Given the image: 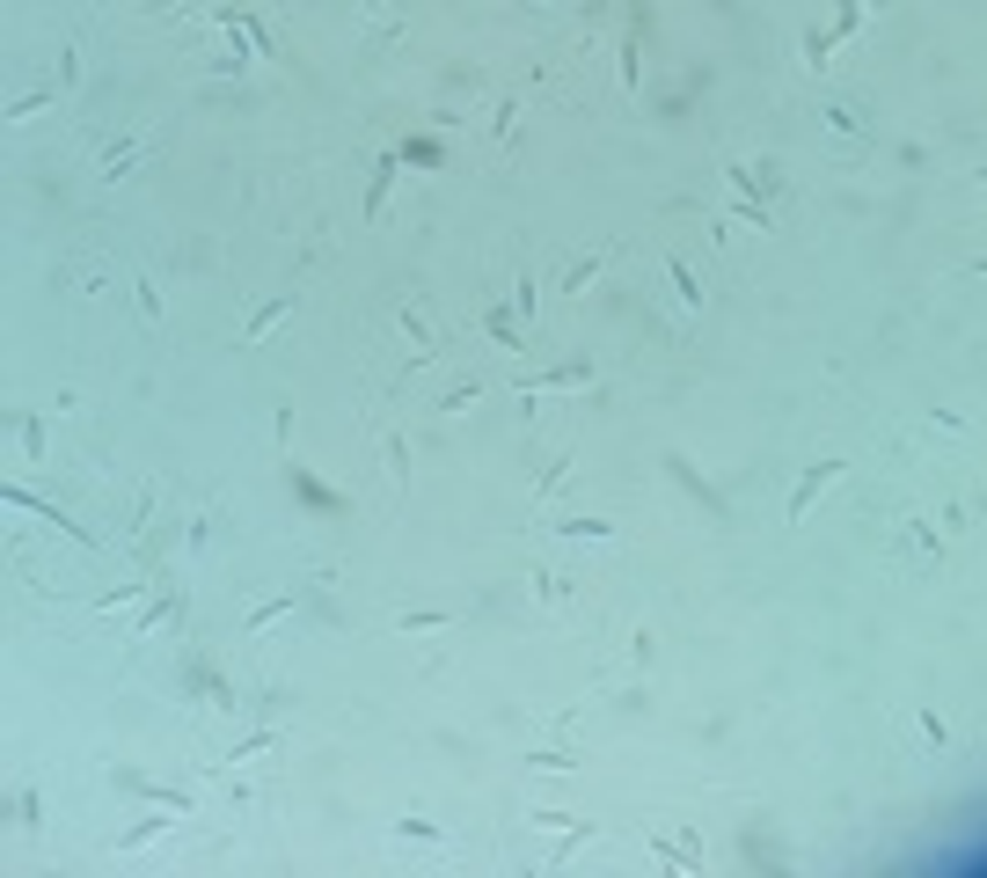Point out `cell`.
Returning a JSON list of instances; mask_svg holds the SVG:
<instances>
[{"label": "cell", "instance_id": "cell-1", "mask_svg": "<svg viewBox=\"0 0 987 878\" xmlns=\"http://www.w3.org/2000/svg\"><path fill=\"white\" fill-rule=\"evenodd\" d=\"M556 388H593V359H563V366H542L534 381H520V403H534V396H556Z\"/></svg>", "mask_w": 987, "mask_h": 878}, {"label": "cell", "instance_id": "cell-2", "mask_svg": "<svg viewBox=\"0 0 987 878\" xmlns=\"http://www.w3.org/2000/svg\"><path fill=\"white\" fill-rule=\"evenodd\" d=\"M395 330L410 337V374H417V366H432V359L446 352V337H432V322L417 315V308H395Z\"/></svg>", "mask_w": 987, "mask_h": 878}, {"label": "cell", "instance_id": "cell-3", "mask_svg": "<svg viewBox=\"0 0 987 878\" xmlns=\"http://www.w3.org/2000/svg\"><path fill=\"white\" fill-rule=\"evenodd\" d=\"M8 505H15V513H37L44 527H59V535H74L81 549H96V542H88V527H74V520H66V513H59V505H44V498H30V491H22V483H8Z\"/></svg>", "mask_w": 987, "mask_h": 878}, {"label": "cell", "instance_id": "cell-4", "mask_svg": "<svg viewBox=\"0 0 987 878\" xmlns=\"http://www.w3.org/2000/svg\"><path fill=\"white\" fill-rule=\"evenodd\" d=\"M834 476H841V461H812V469L797 476V491H790V520H805V513H812V498L827 491Z\"/></svg>", "mask_w": 987, "mask_h": 878}, {"label": "cell", "instance_id": "cell-5", "mask_svg": "<svg viewBox=\"0 0 987 878\" xmlns=\"http://www.w3.org/2000/svg\"><path fill=\"white\" fill-rule=\"evenodd\" d=\"M483 330L498 337V352H527V330H520V315H512V300H505V308L490 300V308H483Z\"/></svg>", "mask_w": 987, "mask_h": 878}, {"label": "cell", "instance_id": "cell-6", "mask_svg": "<svg viewBox=\"0 0 987 878\" xmlns=\"http://www.w3.org/2000/svg\"><path fill=\"white\" fill-rule=\"evenodd\" d=\"M117 783H125V791H139V798H154V805H169V813H183V820L198 813V798L176 791V783H139V776H117Z\"/></svg>", "mask_w": 987, "mask_h": 878}, {"label": "cell", "instance_id": "cell-7", "mask_svg": "<svg viewBox=\"0 0 987 878\" xmlns=\"http://www.w3.org/2000/svg\"><path fill=\"white\" fill-rule=\"evenodd\" d=\"M286 315H293V293H271V300H264V308H256V315L242 322V344H256V337H264V330H278V322H286Z\"/></svg>", "mask_w": 987, "mask_h": 878}, {"label": "cell", "instance_id": "cell-8", "mask_svg": "<svg viewBox=\"0 0 987 878\" xmlns=\"http://www.w3.org/2000/svg\"><path fill=\"white\" fill-rule=\"evenodd\" d=\"M395 169H403V154H388L381 169H373V183H366V205H359L366 220H381V205H388V191H395Z\"/></svg>", "mask_w": 987, "mask_h": 878}, {"label": "cell", "instance_id": "cell-9", "mask_svg": "<svg viewBox=\"0 0 987 878\" xmlns=\"http://www.w3.org/2000/svg\"><path fill=\"white\" fill-rule=\"evenodd\" d=\"M176 820H183V813H176ZM176 820H139V827H125V835H110V849H117V857H132V849H147V842H161V835H169V827H176Z\"/></svg>", "mask_w": 987, "mask_h": 878}, {"label": "cell", "instance_id": "cell-10", "mask_svg": "<svg viewBox=\"0 0 987 878\" xmlns=\"http://www.w3.org/2000/svg\"><path fill=\"white\" fill-rule=\"evenodd\" d=\"M271 747H278V739H271V725H256V732H242V739H234V747H227V761H220V769H242V761L271 754Z\"/></svg>", "mask_w": 987, "mask_h": 878}, {"label": "cell", "instance_id": "cell-11", "mask_svg": "<svg viewBox=\"0 0 987 878\" xmlns=\"http://www.w3.org/2000/svg\"><path fill=\"white\" fill-rule=\"evenodd\" d=\"M666 469H673V483H680V491H688L695 505H717V491H710V483H702V476H695V461H688V454H673V461H666Z\"/></svg>", "mask_w": 987, "mask_h": 878}, {"label": "cell", "instance_id": "cell-12", "mask_svg": "<svg viewBox=\"0 0 987 878\" xmlns=\"http://www.w3.org/2000/svg\"><path fill=\"white\" fill-rule=\"evenodd\" d=\"M600 271H607V249H593V257H578L571 271H563V286H556V293H585V286L600 279Z\"/></svg>", "mask_w": 987, "mask_h": 878}, {"label": "cell", "instance_id": "cell-13", "mask_svg": "<svg viewBox=\"0 0 987 878\" xmlns=\"http://www.w3.org/2000/svg\"><path fill=\"white\" fill-rule=\"evenodd\" d=\"M293 608H300V593H271V600H264V608H249V615H242V630L256 637V630H264V622H278V615H293Z\"/></svg>", "mask_w": 987, "mask_h": 878}, {"label": "cell", "instance_id": "cell-14", "mask_svg": "<svg viewBox=\"0 0 987 878\" xmlns=\"http://www.w3.org/2000/svg\"><path fill=\"white\" fill-rule=\"evenodd\" d=\"M132 161H139V140H117V147H110V154L96 161V183H117V176L132 169Z\"/></svg>", "mask_w": 987, "mask_h": 878}, {"label": "cell", "instance_id": "cell-15", "mask_svg": "<svg viewBox=\"0 0 987 878\" xmlns=\"http://www.w3.org/2000/svg\"><path fill=\"white\" fill-rule=\"evenodd\" d=\"M834 44H841L834 30H805V66H812V74H827V66H834Z\"/></svg>", "mask_w": 987, "mask_h": 878}, {"label": "cell", "instance_id": "cell-16", "mask_svg": "<svg viewBox=\"0 0 987 878\" xmlns=\"http://www.w3.org/2000/svg\"><path fill=\"white\" fill-rule=\"evenodd\" d=\"M593 835H600V820H571V827L556 835V864H563V857H578V849L593 842Z\"/></svg>", "mask_w": 987, "mask_h": 878}, {"label": "cell", "instance_id": "cell-17", "mask_svg": "<svg viewBox=\"0 0 987 878\" xmlns=\"http://www.w3.org/2000/svg\"><path fill=\"white\" fill-rule=\"evenodd\" d=\"M666 279H673V293H680V308H702V286H695V271L680 264V257H666Z\"/></svg>", "mask_w": 987, "mask_h": 878}, {"label": "cell", "instance_id": "cell-18", "mask_svg": "<svg viewBox=\"0 0 987 878\" xmlns=\"http://www.w3.org/2000/svg\"><path fill=\"white\" fill-rule=\"evenodd\" d=\"M15 827H30V835L44 827V791H37V783H30V791H15Z\"/></svg>", "mask_w": 987, "mask_h": 878}, {"label": "cell", "instance_id": "cell-19", "mask_svg": "<svg viewBox=\"0 0 987 878\" xmlns=\"http://www.w3.org/2000/svg\"><path fill=\"white\" fill-rule=\"evenodd\" d=\"M476 396H483V381H454V388L439 396V418H461V410L476 403Z\"/></svg>", "mask_w": 987, "mask_h": 878}, {"label": "cell", "instance_id": "cell-20", "mask_svg": "<svg viewBox=\"0 0 987 878\" xmlns=\"http://www.w3.org/2000/svg\"><path fill=\"white\" fill-rule=\"evenodd\" d=\"M556 535L563 542H607L615 527H607V520H556Z\"/></svg>", "mask_w": 987, "mask_h": 878}, {"label": "cell", "instance_id": "cell-21", "mask_svg": "<svg viewBox=\"0 0 987 878\" xmlns=\"http://www.w3.org/2000/svg\"><path fill=\"white\" fill-rule=\"evenodd\" d=\"M403 637H425V630H446V608H410L403 622H395Z\"/></svg>", "mask_w": 987, "mask_h": 878}, {"label": "cell", "instance_id": "cell-22", "mask_svg": "<svg viewBox=\"0 0 987 878\" xmlns=\"http://www.w3.org/2000/svg\"><path fill=\"white\" fill-rule=\"evenodd\" d=\"M22 461H30V469L44 461V410H30V418H22Z\"/></svg>", "mask_w": 987, "mask_h": 878}, {"label": "cell", "instance_id": "cell-23", "mask_svg": "<svg viewBox=\"0 0 987 878\" xmlns=\"http://www.w3.org/2000/svg\"><path fill=\"white\" fill-rule=\"evenodd\" d=\"M527 769H556V776H571V769H578V754H563V747H534V754H527Z\"/></svg>", "mask_w": 987, "mask_h": 878}, {"label": "cell", "instance_id": "cell-24", "mask_svg": "<svg viewBox=\"0 0 987 878\" xmlns=\"http://www.w3.org/2000/svg\"><path fill=\"white\" fill-rule=\"evenodd\" d=\"M907 542L922 549V557H944V535H936V527H922V520H907Z\"/></svg>", "mask_w": 987, "mask_h": 878}, {"label": "cell", "instance_id": "cell-25", "mask_svg": "<svg viewBox=\"0 0 987 878\" xmlns=\"http://www.w3.org/2000/svg\"><path fill=\"white\" fill-rule=\"evenodd\" d=\"M512 118H520V96H505V103H498V118H490V140H498V147L512 140Z\"/></svg>", "mask_w": 987, "mask_h": 878}, {"label": "cell", "instance_id": "cell-26", "mask_svg": "<svg viewBox=\"0 0 987 878\" xmlns=\"http://www.w3.org/2000/svg\"><path fill=\"white\" fill-rule=\"evenodd\" d=\"M395 835H403V842H439V827L417 820V813H403V820H395Z\"/></svg>", "mask_w": 987, "mask_h": 878}, {"label": "cell", "instance_id": "cell-27", "mask_svg": "<svg viewBox=\"0 0 987 878\" xmlns=\"http://www.w3.org/2000/svg\"><path fill=\"white\" fill-rule=\"evenodd\" d=\"M563 593H571V579H556V571H534V600H549V608H556Z\"/></svg>", "mask_w": 987, "mask_h": 878}, {"label": "cell", "instance_id": "cell-28", "mask_svg": "<svg viewBox=\"0 0 987 878\" xmlns=\"http://www.w3.org/2000/svg\"><path fill=\"white\" fill-rule=\"evenodd\" d=\"M139 593H147V579H139V586H110V593L88 600V608H125V600H139Z\"/></svg>", "mask_w": 987, "mask_h": 878}, {"label": "cell", "instance_id": "cell-29", "mask_svg": "<svg viewBox=\"0 0 987 878\" xmlns=\"http://www.w3.org/2000/svg\"><path fill=\"white\" fill-rule=\"evenodd\" d=\"M615 59H622V88H637V37H622Z\"/></svg>", "mask_w": 987, "mask_h": 878}, {"label": "cell", "instance_id": "cell-30", "mask_svg": "<svg viewBox=\"0 0 987 878\" xmlns=\"http://www.w3.org/2000/svg\"><path fill=\"white\" fill-rule=\"evenodd\" d=\"M388 461H395V476L410 483V439H403V432H388Z\"/></svg>", "mask_w": 987, "mask_h": 878}, {"label": "cell", "instance_id": "cell-31", "mask_svg": "<svg viewBox=\"0 0 987 878\" xmlns=\"http://www.w3.org/2000/svg\"><path fill=\"white\" fill-rule=\"evenodd\" d=\"M563 476H571V461H549V469H542V483H534V505H542V498L556 491V483H563Z\"/></svg>", "mask_w": 987, "mask_h": 878}, {"label": "cell", "instance_id": "cell-32", "mask_svg": "<svg viewBox=\"0 0 987 878\" xmlns=\"http://www.w3.org/2000/svg\"><path fill=\"white\" fill-rule=\"evenodd\" d=\"M359 8H373V15H381V0H359Z\"/></svg>", "mask_w": 987, "mask_h": 878}]
</instances>
